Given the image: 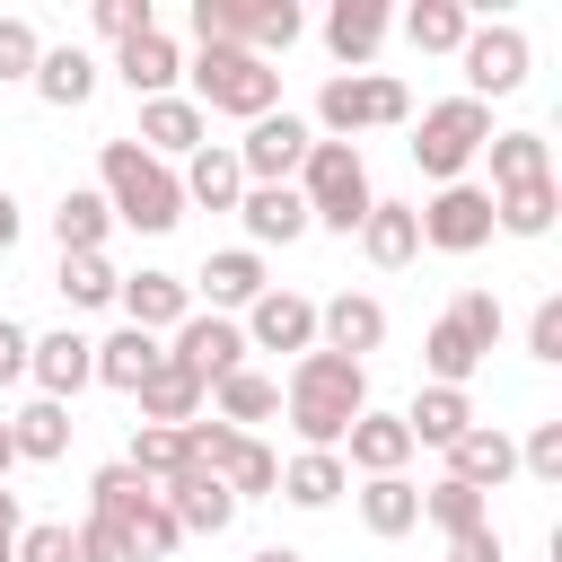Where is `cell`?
<instances>
[{"mask_svg": "<svg viewBox=\"0 0 562 562\" xmlns=\"http://www.w3.org/2000/svg\"><path fill=\"white\" fill-rule=\"evenodd\" d=\"M237 220H246L255 246H290L307 228V202H299V184H246L237 193Z\"/></svg>", "mask_w": 562, "mask_h": 562, "instance_id": "14", "label": "cell"}, {"mask_svg": "<svg viewBox=\"0 0 562 562\" xmlns=\"http://www.w3.org/2000/svg\"><path fill=\"white\" fill-rule=\"evenodd\" d=\"M299 158H307V123H299V114H263V123L246 132V149H237V176H255V184H290Z\"/></svg>", "mask_w": 562, "mask_h": 562, "instance_id": "11", "label": "cell"}, {"mask_svg": "<svg viewBox=\"0 0 562 562\" xmlns=\"http://www.w3.org/2000/svg\"><path fill=\"white\" fill-rule=\"evenodd\" d=\"M404 430H413V448H457V439L474 430L465 386H422V395H413V413H404Z\"/></svg>", "mask_w": 562, "mask_h": 562, "instance_id": "18", "label": "cell"}, {"mask_svg": "<svg viewBox=\"0 0 562 562\" xmlns=\"http://www.w3.org/2000/svg\"><path fill=\"white\" fill-rule=\"evenodd\" d=\"M404 114H413V88L386 79V70L325 79V97H316V123H325V132H378V123H404Z\"/></svg>", "mask_w": 562, "mask_h": 562, "instance_id": "7", "label": "cell"}, {"mask_svg": "<svg viewBox=\"0 0 562 562\" xmlns=\"http://www.w3.org/2000/svg\"><path fill=\"white\" fill-rule=\"evenodd\" d=\"M483 140H492V114H483L474 97H448V105H430V114H422L413 167H422V176H439V184H457V167H465Z\"/></svg>", "mask_w": 562, "mask_h": 562, "instance_id": "8", "label": "cell"}, {"mask_svg": "<svg viewBox=\"0 0 562 562\" xmlns=\"http://www.w3.org/2000/svg\"><path fill=\"white\" fill-rule=\"evenodd\" d=\"M97 176H105V211L132 220V228H176V220H184V184H176L167 158H149L140 140H105Z\"/></svg>", "mask_w": 562, "mask_h": 562, "instance_id": "2", "label": "cell"}, {"mask_svg": "<svg viewBox=\"0 0 562 562\" xmlns=\"http://www.w3.org/2000/svg\"><path fill=\"white\" fill-rule=\"evenodd\" d=\"M97 26H105V35H123V44H132V35H149V26H158V18H149V0H97Z\"/></svg>", "mask_w": 562, "mask_h": 562, "instance_id": "48", "label": "cell"}, {"mask_svg": "<svg viewBox=\"0 0 562 562\" xmlns=\"http://www.w3.org/2000/svg\"><path fill=\"white\" fill-rule=\"evenodd\" d=\"M158 501H167V518H176L184 536H220V527L237 518V501H228V483H220V474H202V465H184V474H176V483H167Z\"/></svg>", "mask_w": 562, "mask_h": 562, "instance_id": "13", "label": "cell"}, {"mask_svg": "<svg viewBox=\"0 0 562 562\" xmlns=\"http://www.w3.org/2000/svg\"><path fill=\"white\" fill-rule=\"evenodd\" d=\"M26 369H35V378H44V395L61 404V395H79V386L97 378V342H88V334H44V342L26 351Z\"/></svg>", "mask_w": 562, "mask_h": 562, "instance_id": "17", "label": "cell"}, {"mask_svg": "<svg viewBox=\"0 0 562 562\" xmlns=\"http://www.w3.org/2000/svg\"><path fill=\"white\" fill-rule=\"evenodd\" d=\"M342 448H351V465L378 483V474H404V457H413V430H404V413H360V422L342 430Z\"/></svg>", "mask_w": 562, "mask_h": 562, "instance_id": "16", "label": "cell"}, {"mask_svg": "<svg viewBox=\"0 0 562 562\" xmlns=\"http://www.w3.org/2000/svg\"><path fill=\"white\" fill-rule=\"evenodd\" d=\"M18 553V492H0V562Z\"/></svg>", "mask_w": 562, "mask_h": 562, "instance_id": "52", "label": "cell"}, {"mask_svg": "<svg viewBox=\"0 0 562 562\" xmlns=\"http://www.w3.org/2000/svg\"><path fill=\"white\" fill-rule=\"evenodd\" d=\"M9 246H18V202L0 193V255H9Z\"/></svg>", "mask_w": 562, "mask_h": 562, "instance_id": "53", "label": "cell"}, {"mask_svg": "<svg viewBox=\"0 0 562 562\" xmlns=\"http://www.w3.org/2000/svg\"><path fill=\"white\" fill-rule=\"evenodd\" d=\"M457 53H465V79H474V105H483V97H509V88L527 79V35H518V26H474Z\"/></svg>", "mask_w": 562, "mask_h": 562, "instance_id": "10", "label": "cell"}, {"mask_svg": "<svg viewBox=\"0 0 562 562\" xmlns=\"http://www.w3.org/2000/svg\"><path fill=\"white\" fill-rule=\"evenodd\" d=\"M193 105H202V114H246V123H263V114L281 105V70L255 61V53H237V44H202V61H193Z\"/></svg>", "mask_w": 562, "mask_h": 562, "instance_id": "4", "label": "cell"}, {"mask_svg": "<svg viewBox=\"0 0 562 562\" xmlns=\"http://www.w3.org/2000/svg\"><path fill=\"white\" fill-rule=\"evenodd\" d=\"M202 290H211L220 307H255V299H263V255H255V246L211 255V263H202Z\"/></svg>", "mask_w": 562, "mask_h": 562, "instance_id": "30", "label": "cell"}, {"mask_svg": "<svg viewBox=\"0 0 562 562\" xmlns=\"http://www.w3.org/2000/svg\"><path fill=\"white\" fill-rule=\"evenodd\" d=\"M325 44H334L342 61H369V53L386 44V0H334V18H325Z\"/></svg>", "mask_w": 562, "mask_h": 562, "instance_id": "28", "label": "cell"}, {"mask_svg": "<svg viewBox=\"0 0 562 562\" xmlns=\"http://www.w3.org/2000/svg\"><path fill=\"white\" fill-rule=\"evenodd\" d=\"M342 483H351V465H342L334 448H299V457L281 465V492H290L299 509H325V501H342Z\"/></svg>", "mask_w": 562, "mask_h": 562, "instance_id": "27", "label": "cell"}, {"mask_svg": "<svg viewBox=\"0 0 562 562\" xmlns=\"http://www.w3.org/2000/svg\"><path fill=\"white\" fill-rule=\"evenodd\" d=\"M26 351H35V342H26V334L0 316V386H9V378H26Z\"/></svg>", "mask_w": 562, "mask_h": 562, "instance_id": "50", "label": "cell"}, {"mask_svg": "<svg viewBox=\"0 0 562 562\" xmlns=\"http://www.w3.org/2000/svg\"><path fill=\"white\" fill-rule=\"evenodd\" d=\"M316 334H325V351L360 360V351H378V342H386V307H378V299H351V290H342V299H334V307L316 316Z\"/></svg>", "mask_w": 562, "mask_h": 562, "instance_id": "22", "label": "cell"}, {"mask_svg": "<svg viewBox=\"0 0 562 562\" xmlns=\"http://www.w3.org/2000/svg\"><path fill=\"white\" fill-rule=\"evenodd\" d=\"M123 536H132V553H176V544H184V527L167 518V501H149V509H140Z\"/></svg>", "mask_w": 562, "mask_h": 562, "instance_id": "45", "label": "cell"}, {"mask_svg": "<svg viewBox=\"0 0 562 562\" xmlns=\"http://www.w3.org/2000/svg\"><path fill=\"white\" fill-rule=\"evenodd\" d=\"M237 351H246V334H237L228 316H184V334H176V351H167V360H184L202 386H220L228 369H246Z\"/></svg>", "mask_w": 562, "mask_h": 562, "instance_id": "12", "label": "cell"}, {"mask_svg": "<svg viewBox=\"0 0 562 562\" xmlns=\"http://www.w3.org/2000/svg\"><path fill=\"white\" fill-rule=\"evenodd\" d=\"M70 544H79V562H140V553H132V536H123L114 518H79V527H70Z\"/></svg>", "mask_w": 562, "mask_h": 562, "instance_id": "43", "label": "cell"}, {"mask_svg": "<svg viewBox=\"0 0 562 562\" xmlns=\"http://www.w3.org/2000/svg\"><path fill=\"white\" fill-rule=\"evenodd\" d=\"M114 70H123V79H132L140 97H167V79H176L184 61H176L167 26H149V35H132V44H123V61H114Z\"/></svg>", "mask_w": 562, "mask_h": 562, "instance_id": "32", "label": "cell"}, {"mask_svg": "<svg viewBox=\"0 0 562 562\" xmlns=\"http://www.w3.org/2000/svg\"><path fill=\"white\" fill-rule=\"evenodd\" d=\"M518 465L553 483V474H562V422H536V430H527V448H518Z\"/></svg>", "mask_w": 562, "mask_h": 562, "instance_id": "47", "label": "cell"}, {"mask_svg": "<svg viewBox=\"0 0 562 562\" xmlns=\"http://www.w3.org/2000/svg\"><path fill=\"white\" fill-rule=\"evenodd\" d=\"M404 35L422 44V53H457L474 26H465V9L457 0H413V18H404Z\"/></svg>", "mask_w": 562, "mask_h": 562, "instance_id": "39", "label": "cell"}, {"mask_svg": "<svg viewBox=\"0 0 562 562\" xmlns=\"http://www.w3.org/2000/svg\"><path fill=\"white\" fill-rule=\"evenodd\" d=\"M140 149H202V105L193 97H140Z\"/></svg>", "mask_w": 562, "mask_h": 562, "instance_id": "26", "label": "cell"}, {"mask_svg": "<svg viewBox=\"0 0 562 562\" xmlns=\"http://www.w3.org/2000/svg\"><path fill=\"white\" fill-rule=\"evenodd\" d=\"M61 290H70V307H105L123 290V272L105 255H61Z\"/></svg>", "mask_w": 562, "mask_h": 562, "instance_id": "42", "label": "cell"}, {"mask_svg": "<svg viewBox=\"0 0 562 562\" xmlns=\"http://www.w3.org/2000/svg\"><path fill=\"white\" fill-rule=\"evenodd\" d=\"M492 220L509 237H544L553 228V184H518V193H492Z\"/></svg>", "mask_w": 562, "mask_h": 562, "instance_id": "41", "label": "cell"}, {"mask_svg": "<svg viewBox=\"0 0 562 562\" xmlns=\"http://www.w3.org/2000/svg\"><path fill=\"white\" fill-rule=\"evenodd\" d=\"M88 492H97V509H88V518H114V527H132V518H140V509L158 501V492H149V483L132 474V465H105V474H97Z\"/></svg>", "mask_w": 562, "mask_h": 562, "instance_id": "40", "label": "cell"}, {"mask_svg": "<svg viewBox=\"0 0 562 562\" xmlns=\"http://www.w3.org/2000/svg\"><path fill=\"white\" fill-rule=\"evenodd\" d=\"M35 61H44V35L26 18H0V79H35Z\"/></svg>", "mask_w": 562, "mask_h": 562, "instance_id": "44", "label": "cell"}, {"mask_svg": "<svg viewBox=\"0 0 562 562\" xmlns=\"http://www.w3.org/2000/svg\"><path fill=\"white\" fill-rule=\"evenodd\" d=\"M9 448H18V457H61V448H70V404L35 395V404L9 422Z\"/></svg>", "mask_w": 562, "mask_h": 562, "instance_id": "35", "label": "cell"}, {"mask_svg": "<svg viewBox=\"0 0 562 562\" xmlns=\"http://www.w3.org/2000/svg\"><path fill=\"white\" fill-rule=\"evenodd\" d=\"M527 360H562V307H553V299L527 316Z\"/></svg>", "mask_w": 562, "mask_h": 562, "instance_id": "49", "label": "cell"}, {"mask_svg": "<svg viewBox=\"0 0 562 562\" xmlns=\"http://www.w3.org/2000/svg\"><path fill=\"white\" fill-rule=\"evenodd\" d=\"M360 255H369L378 272L413 263V255H422V211H413V202H369V220H360Z\"/></svg>", "mask_w": 562, "mask_h": 562, "instance_id": "15", "label": "cell"}, {"mask_svg": "<svg viewBox=\"0 0 562 562\" xmlns=\"http://www.w3.org/2000/svg\"><path fill=\"white\" fill-rule=\"evenodd\" d=\"M88 88H97V61H88L79 44H61V53L35 61V97H44V105H88Z\"/></svg>", "mask_w": 562, "mask_h": 562, "instance_id": "33", "label": "cell"}, {"mask_svg": "<svg viewBox=\"0 0 562 562\" xmlns=\"http://www.w3.org/2000/svg\"><path fill=\"white\" fill-rule=\"evenodd\" d=\"M9 562H79V544H70V527L44 518V527H18V553Z\"/></svg>", "mask_w": 562, "mask_h": 562, "instance_id": "46", "label": "cell"}, {"mask_svg": "<svg viewBox=\"0 0 562 562\" xmlns=\"http://www.w3.org/2000/svg\"><path fill=\"white\" fill-rule=\"evenodd\" d=\"M9 465H18V448H9V422H0V474H9Z\"/></svg>", "mask_w": 562, "mask_h": 562, "instance_id": "54", "label": "cell"}, {"mask_svg": "<svg viewBox=\"0 0 562 562\" xmlns=\"http://www.w3.org/2000/svg\"><path fill=\"white\" fill-rule=\"evenodd\" d=\"M360 518H369V536H413V527H422V492H413L404 474H378V483L360 492Z\"/></svg>", "mask_w": 562, "mask_h": 562, "instance_id": "31", "label": "cell"}, {"mask_svg": "<svg viewBox=\"0 0 562 562\" xmlns=\"http://www.w3.org/2000/svg\"><path fill=\"white\" fill-rule=\"evenodd\" d=\"M501 342V299L492 290H465L439 325H430V342H422V360H430V386H465L474 369H483V351Z\"/></svg>", "mask_w": 562, "mask_h": 562, "instance_id": "5", "label": "cell"}, {"mask_svg": "<svg viewBox=\"0 0 562 562\" xmlns=\"http://www.w3.org/2000/svg\"><path fill=\"white\" fill-rule=\"evenodd\" d=\"M281 413V386L263 369H228L220 378V422H272Z\"/></svg>", "mask_w": 562, "mask_h": 562, "instance_id": "37", "label": "cell"}, {"mask_svg": "<svg viewBox=\"0 0 562 562\" xmlns=\"http://www.w3.org/2000/svg\"><path fill=\"white\" fill-rule=\"evenodd\" d=\"M369 413V378H360V360H342V351H299V369H290V422H299V439L307 448H342V430Z\"/></svg>", "mask_w": 562, "mask_h": 562, "instance_id": "1", "label": "cell"}, {"mask_svg": "<svg viewBox=\"0 0 562 562\" xmlns=\"http://www.w3.org/2000/svg\"><path fill=\"white\" fill-rule=\"evenodd\" d=\"M448 562H501V536H492V527H474V536H457V544H448Z\"/></svg>", "mask_w": 562, "mask_h": 562, "instance_id": "51", "label": "cell"}, {"mask_svg": "<svg viewBox=\"0 0 562 562\" xmlns=\"http://www.w3.org/2000/svg\"><path fill=\"white\" fill-rule=\"evenodd\" d=\"M105 193H61L53 202V237H61V255H97L105 246Z\"/></svg>", "mask_w": 562, "mask_h": 562, "instance_id": "34", "label": "cell"}, {"mask_svg": "<svg viewBox=\"0 0 562 562\" xmlns=\"http://www.w3.org/2000/svg\"><path fill=\"white\" fill-rule=\"evenodd\" d=\"M114 299L132 307V334H158V325H184V307H193V290H184L176 272H132V281H123Z\"/></svg>", "mask_w": 562, "mask_h": 562, "instance_id": "20", "label": "cell"}, {"mask_svg": "<svg viewBox=\"0 0 562 562\" xmlns=\"http://www.w3.org/2000/svg\"><path fill=\"white\" fill-rule=\"evenodd\" d=\"M255 562H299V553H290V544H263V553H255Z\"/></svg>", "mask_w": 562, "mask_h": 562, "instance_id": "55", "label": "cell"}, {"mask_svg": "<svg viewBox=\"0 0 562 562\" xmlns=\"http://www.w3.org/2000/svg\"><path fill=\"white\" fill-rule=\"evenodd\" d=\"M149 369H158V342H149V334H132V325H123L114 342H97V378H105V386H123V395H132Z\"/></svg>", "mask_w": 562, "mask_h": 562, "instance_id": "36", "label": "cell"}, {"mask_svg": "<svg viewBox=\"0 0 562 562\" xmlns=\"http://www.w3.org/2000/svg\"><path fill=\"white\" fill-rule=\"evenodd\" d=\"M299 26H307V18H299L290 0H193V35H202V44H237V53H255V61H263V53H290Z\"/></svg>", "mask_w": 562, "mask_h": 562, "instance_id": "6", "label": "cell"}, {"mask_svg": "<svg viewBox=\"0 0 562 562\" xmlns=\"http://www.w3.org/2000/svg\"><path fill=\"white\" fill-rule=\"evenodd\" d=\"M176 184H184V202H202V211H237V193H246L237 149H193V167H184Z\"/></svg>", "mask_w": 562, "mask_h": 562, "instance_id": "29", "label": "cell"}, {"mask_svg": "<svg viewBox=\"0 0 562 562\" xmlns=\"http://www.w3.org/2000/svg\"><path fill=\"white\" fill-rule=\"evenodd\" d=\"M509 465H518V448H509L501 430H465V439L448 448V483H465V492H492V483H509Z\"/></svg>", "mask_w": 562, "mask_h": 562, "instance_id": "25", "label": "cell"}, {"mask_svg": "<svg viewBox=\"0 0 562 562\" xmlns=\"http://www.w3.org/2000/svg\"><path fill=\"white\" fill-rule=\"evenodd\" d=\"M483 237H492V193H483V184H439V202L422 211V246L474 255Z\"/></svg>", "mask_w": 562, "mask_h": 562, "instance_id": "9", "label": "cell"}, {"mask_svg": "<svg viewBox=\"0 0 562 562\" xmlns=\"http://www.w3.org/2000/svg\"><path fill=\"white\" fill-rule=\"evenodd\" d=\"M422 518L457 544V536H474V527H492V509H483V492H465V483H439V492H422Z\"/></svg>", "mask_w": 562, "mask_h": 562, "instance_id": "38", "label": "cell"}, {"mask_svg": "<svg viewBox=\"0 0 562 562\" xmlns=\"http://www.w3.org/2000/svg\"><path fill=\"white\" fill-rule=\"evenodd\" d=\"M246 342H263V351H307V342H316V307H307V299H290V290H263V299H255Z\"/></svg>", "mask_w": 562, "mask_h": 562, "instance_id": "21", "label": "cell"}, {"mask_svg": "<svg viewBox=\"0 0 562 562\" xmlns=\"http://www.w3.org/2000/svg\"><path fill=\"white\" fill-rule=\"evenodd\" d=\"M123 465H132V474H140L149 492H167V483H176V474L193 465V439H184V430H167V422H140V430H132V457H123Z\"/></svg>", "mask_w": 562, "mask_h": 562, "instance_id": "24", "label": "cell"}, {"mask_svg": "<svg viewBox=\"0 0 562 562\" xmlns=\"http://www.w3.org/2000/svg\"><path fill=\"white\" fill-rule=\"evenodd\" d=\"M492 193H518V184H553V149L544 132H492Z\"/></svg>", "mask_w": 562, "mask_h": 562, "instance_id": "19", "label": "cell"}, {"mask_svg": "<svg viewBox=\"0 0 562 562\" xmlns=\"http://www.w3.org/2000/svg\"><path fill=\"white\" fill-rule=\"evenodd\" d=\"M132 395H140V413H149V422L184 430V422H193V404H202V378H193L184 360H167V351H158V369H149V378L132 386Z\"/></svg>", "mask_w": 562, "mask_h": 562, "instance_id": "23", "label": "cell"}, {"mask_svg": "<svg viewBox=\"0 0 562 562\" xmlns=\"http://www.w3.org/2000/svg\"><path fill=\"white\" fill-rule=\"evenodd\" d=\"M299 202H307V220H325V228H360L369 220V167H360V149L351 140H307V158H299Z\"/></svg>", "mask_w": 562, "mask_h": 562, "instance_id": "3", "label": "cell"}]
</instances>
